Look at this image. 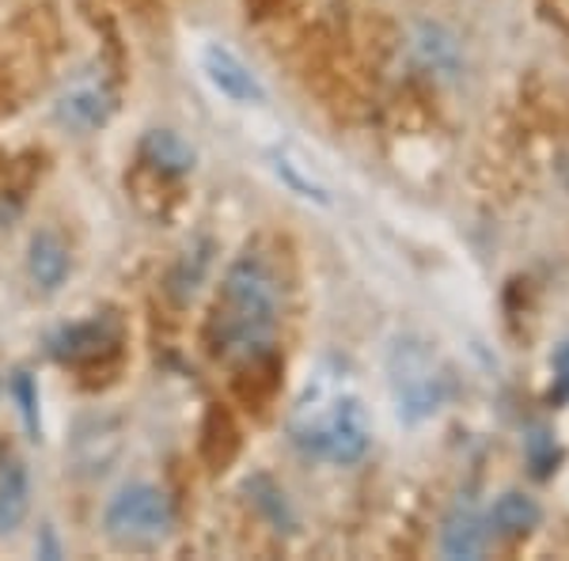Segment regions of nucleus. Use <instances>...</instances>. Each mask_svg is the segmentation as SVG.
Wrapping results in <instances>:
<instances>
[{
    "mask_svg": "<svg viewBox=\"0 0 569 561\" xmlns=\"http://www.w3.org/2000/svg\"><path fill=\"white\" fill-rule=\"evenodd\" d=\"M141 156L152 163V168H160V171H168V174H187L190 168H194V149H190V144L182 141L179 133H171V130L144 133Z\"/></svg>",
    "mask_w": 569,
    "mask_h": 561,
    "instance_id": "nucleus-10",
    "label": "nucleus"
},
{
    "mask_svg": "<svg viewBox=\"0 0 569 561\" xmlns=\"http://www.w3.org/2000/svg\"><path fill=\"white\" fill-rule=\"evenodd\" d=\"M176 512L160 485L152 482H130L122 490L110 493L103 509V528L107 535L122 547H152V542L168 539Z\"/></svg>",
    "mask_w": 569,
    "mask_h": 561,
    "instance_id": "nucleus-4",
    "label": "nucleus"
},
{
    "mask_svg": "<svg viewBox=\"0 0 569 561\" xmlns=\"http://www.w3.org/2000/svg\"><path fill=\"white\" fill-rule=\"evenodd\" d=\"M388 388L395 394L399 418L421 421L445 407V372H440L433 349L418 338H395L388 349Z\"/></svg>",
    "mask_w": 569,
    "mask_h": 561,
    "instance_id": "nucleus-3",
    "label": "nucleus"
},
{
    "mask_svg": "<svg viewBox=\"0 0 569 561\" xmlns=\"http://www.w3.org/2000/svg\"><path fill=\"white\" fill-rule=\"evenodd\" d=\"M61 118L77 130H96V126L107 122L110 114V91L103 84V77H80L72 80L61 96Z\"/></svg>",
    "mask_w": 569,
    "mask_h": 561,
    "instance_id": "nucleus-6",
    "label": "nucleus"
},
{
    "mask_svg": "<svg viewBox=\"0 0 569 561\" xmlns=\"http://www.w3.org/2000/svg\"><path fill=\"white\" fill-rule=\"evenodd\" d=\"M16 399H20V413L27 421V429L39 432V418H34V407H39V391H34L31 375L20 372V380H16Z\"/></svg>",
    "mask_w": 569,
    "mask_h": 561,
    "instance_id": "nucleus-14",
    "label": "nucleus"
},
{
    "mask_svg": "<svg viewBox=\"0 0 569 561\" xmlns=\"http://www.w3.org/2000/svg\"><path fill=\"white\" fill-rule=\"evenodd\" d=\"M539 520H543V512H539V504L531 501L528 493H501L498 504L490 509V528L501 531V535H528L531 528H539Z\"/></svg>",
    "mask_w": 569,
    "mask_h": 561,
    "instance_id": "nucleus-11",
    "label": "nucleus"
},
{
    "mask_svg": "<svg viewBox=\"0 0 569 561\" xmlns=\"http://www.w3.org/2000/svg\"><path fill=\"white\" fill-rule=\"evenodd\" d=\"M486 539H490V528L475 509H456L452 517L445 520V531H440V550L448 558H479L486 550Z\"/></svg>",
    "mask_w": 569,
    "mask_h": 561,
    "instance_id": "nucleus-9",
    "label": "nucleus"
},
{
    "mask_svg": "<svg viewBox=\"0 0 569 561\" xmlns=\"http://www.w3.org/2000/svg\"><path fill=\"white\" fill-rule=\"evenodd\" d=\"M281 315V284L262 254H240L217 292L209 338L224 357H254L270 345Z\"/></svg>",
    "mask_w": 569,
    "mask_h": 561,
    "instance_id": "nucleus-1",
    "label": "nucleus"
},
{
    "mask_svg": "<svg viewBox=\"0 0 569 561\" xmlns=\"http://www.w3.org/2000/svg\"><path fill=\"white\" fill-rule=\"evenodd\" d=\"M198 69H201V77L209 80V88H213L217 96H224L228 103H236V107H262L266 103V88H262L259 72L247 66L236 50H228V46L201 42Z\"/></svg>",
    "mask_w": 569,
    "mask_h": 561,
    "instance_id": "nucleus-5",
    "label": "nucleus"
},
{
    "mask_svg": "<svg viewBox=\"0 0 569 561\" xmlns=\"http://www.w3.org/2000/svg\"><path fill=\"white\" fill-rule=\"evenodd\" d=\"M555 383H558V394H569V342L558 349V357H555Z\"/></svg>",
    "mask_w": 569,
    "mask_h": 561,
    "instance_id": "nucleus-15",
    "label": "nucleus"
},
{
    "mask_svg": "<svg viewBox=\"0 0 569 561\" xmlns=\"http://www.w3.org/2000/svg\"><path fill=\"white\" fill-rule=\"evenodd\" d=\"M270 168L284 182V187L292 190V194H300V198H308V201H323V206H327V187L305 168V163L289 160L284 152H273L270 156Z\"/></svg>",
    "mask_w": 569,
    "mask_h": 561,
    "instance_id": "nucleus-13",
    "label": "nucleus"
},
{
    "mask_svg": "<svg viewBox=\"0 0 569 561\" xmlns=\"http://www.w3.org/2000/svg\"><path fill=\"white\" fill-rule=\"evenodd\" d=\"M289 432L300 452L338 467L357 463L369 452L372 440L369 413L338 375H311L308 391L300 394L297 410L289 418Z\"/></svg>",
    "mask_w": 569,
    "mask_h": 561,
    "instance_id": "nucleus-2",
    "label": "nucleus"
},
{
    "mask_svg": "<svg viewBox=\"0 0 569 561\" xmlns=\"http://www.w3.org/2000/svg\"><path fill=\"white\" fill-rule=\"evenodd\" d=\"M27 273L39 289L53 292L69 278V247L58 232H34L27 243Z\"/></svg>",
    "mask_w": 569,
    "mask_h": 561,
    "instance_id": "nucleus-7",
    "label": "nucleus"
},
{
    "mask_svg": "<svg viewBox=\"0 0 569 561\" xmlns=\"http://www.w3.org/2000/svg\"><path fill=\"white\" fill-rule=\"evenodd\" d=\"M31 504V478L16 455H0V535H12Z\"/></svg>",
    "mask_w": 569,
    "mask_h": 561,
    "instance_id": "nucleus-8",
    "label": "nucleus"
},
{
    "mask_svg": "<svg viewBox=\"0 0 569 561\" xmlns=\"http://www.w3.org/2000/svg\"><path fill=\"white\" fill-rule=\"evenodd\" d=\"M110 342H114V334H107V327L80 323V327L61 330V334L50 342V353L58 357V361H88V357L103 353Z\"/></svg>",
    "mask_w": 569,
    "mask_h": 561,
    "instance_id": "nucleus-12",
    "label": "nucleus"
}]
</instances>
